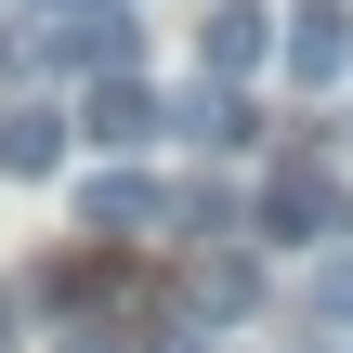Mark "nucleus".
<instances>
[{"mask_svg":"<svg viewBox=\"0 0 353 353\" xmlns=\"http://www.w3.org/2000/svg\"><path fill=\"white\" fill-rule=\"evenodd\" d=\"M236 236H262V249H327V236H353V210H341V170H262V196L236 210Z\"/></svg>","mask_w":353,"mask_h":353,"instance_id":"obj_1","label":"nucleus"},{"mask_svg":"<svg viewBox=\"0 0 353 353\" xmlns=\"http://www.w3.org/2000/svg\"><path fill=\"white\" fill-rule=\"evenodd\" d=\"M275 65L314 79V92L353 79V0H288V13H275Z\"/></svg>","mask_w":353,"mask_h":353,"instance_id":"obj_2","label":"nucleus"},{"mask_svg":"<svg viewBox=\"0 0 353 353\" xmlns=\"http://www.w3.org/2000/svg\"><path fill=\"white\" fill-rule=\"evenodd\" d=\"M79 223H92L105 249H131V236L170 223V183H157V170H92V183H79Z\"/></svg>","mask_w":353,"mask_h":353,"instance_id":"obj_3","label":"nucleus"},{"mask_svg":"<svg viewBox=\"0 0 353 353\" xmlns=\"http://www.w3.org/2000/svg\"><path fill=\"white\" fill-rule=\"evenodd\" d=\"M39 65H65V79H105V65H131V26H118V0H65V26H39Z\"/></svg>","mask_w":353,"mask_h":353,"instance_id":"obj_4","label":"nucleus"},{"mask_svg":"<svg viewBox=\"0 0 353 353\" xmlns=\"http://www.w3.org/2000/svg\"><path fill=\"white\" fill-rule=\"evenodd\" d=\"M157 118H170V105H157V92H144L131 65H105V79H92V92L65 105V131H92V144H157Z\"/></svg>","mask_w":353,"mask_h":353,"instance_id":"obj_5","label":"nucleus"},{"mask_svg":"<svg viewBox=\"0 0 353 353\" xmlns=\"http://www.w3.org/2000/svg\"><path fill=\"white\" fill-rule=\"evenodd\" d=\"M0 170H65V105H0Z\"/></svg>","mask_w":353,"mask_h":353,"instance_id":"obj_6","label":"nucleus"},{"mask_svg":"<svg viewBox=\"0 0 353 353\" xmlns=\"http://www.w3.org/2000/svg\"><path fill=\"white\" fill-rule=\"evenodd\" d=\"M262 52H275V13H262V0H223V13H210V65H223V79H249Z\"/></svg>","mask_w":353,"mask_h":353,"instance_id":"obj_7","label":"nucleus"},{"mask_svg":"<svg viewBox=\"0 0 353 353\" xmlns=\"http://www.w3.org/2000/svg\"><path fill=\"white\" fill-rule=\"evenodd\" d=\"M249 301H262V262H249V249L196 262V314H249Z\"/></svg>","mask_w":353,"mask_h":353,"instance_id":"obj_8","label":"nucleus"},{"mask_svg":"<svg viewBox=\"0 0 353 353\" xmlns=\"http://www.w3.org/2000/svg\"><path fill=\"white\" fill-rule=\"evenodd\" d=\"M183 131H196V144H249V105H236V79L183 92Z\"/></svg>","mask_w":353,"mask_h":353,"instance_id":"obj_9","label":"nucleus"},{"mask_svg":"<svg viewBox=\"0 0 353 353\" xmlns=\"http://www.w3.org/2000/svg\"><path fill=\"white\" fill-rule=\"evenodd\" d=\"M314 314H327V327L353 341V249H341V262H314Z\"/></svg>","mask_w":353,"mask_h":353,"instance_id":"obj_10","label":"nucleus"},{"mask_svg":"<svg viewBox=\"0 0 353 353\" xmlns=\"http://www.w3.org/2000/svg\"><path fill=\"white\" fill-rule=\"evenodd\" d=\"M0 327H13V301H0Z\"/></svg>","mask_w":353,"mask_h":353,"instance_id":"obj_11","label":"nucleus"},{"mask_svg":"<svg viewBox=\"0 0 353 353\" xmlns=\"http://www.w3.org/2000/svg\"><path fill=\"white\" fill-rule=\"evenodd\" d=\"M0 65H13V39H0Z\"/></svg>","mask_w":353,"mask_h":353,"instance_id":"obj_12","label":"nucleus"}]
</instances>
